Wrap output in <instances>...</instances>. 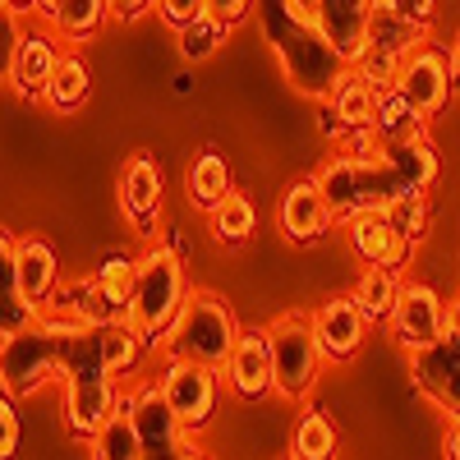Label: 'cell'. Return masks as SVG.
<instances>
[{"label":"cell","instance_id":"6da1fadb","mask_svg":"<svg viewBox=\"0 0 460 460\" xmlns=\"http://www.w3.org/2000/svg\"><path fill=\"white\" fill-rule=\"evenodd\" d=\"M253 19H258V32L262 42L272 47L286 84L314 102H327V93L336 88V79L350 65L336 56V47L323 37L314 10L304 0H258L253 5Z\"/></svg>","mask_w":460,"mask_h":460},{"label":"cell","instance_id":"7a4b0ae2","mask_svg":"<svg viewBox=\"0 0 460 460\" xmlns=\"http://www.w3.org/2000/svg\"><path fill=\"white\" fill-rule=\"evenodd\" d=\"M60 377H65V429L74 442H93L115 414V382L102 359V327L69 323L60 336Z\"/></svg>","mask_w":460,"mask_h":460},{"label":"cell","instance_id":"3957f363","mask_svg":"<svg viewBox=\"0 0 460 460\" xmlns=\"http://www.w3.org/2000/svg\"><path fill=\"white\" fill-rule=\"evenodd\" d=\"M189 277H184V258L175 244H152L138 258V272H134V290L125 304V323L152 345H162V336L171 332L175 314L184 309L189 299Z\"/></svg>","mask_w":460,"mask_h":460},{"label":"cell","instance_id":"277c9868","mask_svg":"<svg viewBox=\"0 0 460 460\" xmlns=\"http://www.w3.org/2000/svg\"><path fill=\"white\" fill-rule=\"evenodd\" d=\"M318 189H323V199L332 208V221L345 226V221H355L364 212H382L396 194H405V184L401 175L387 166V157H364V152H350V147H341L332 152V157L323 162V171L314 175Z\"/></svg>","mask_w":460,"mask_h":460},{"label":"cell","instance_id":"5b68a950","mask_svg":"<svg viewBox=\"0 0 460 460\" xmlns=\"http://www.w3.org/2000/svg\"><path fill=\"white\" fill-rule=\"evenodd\" d=\"M240 318L235 309L217 295V290H189L184 309L175 314L171 332L162 336V350L166 359H184V364H203V368H226L230 350H235L240 341Z\"/></svg>","mask_w":460,"mask_h":460},{"label":"cell","instance_id":"8992f818","mask_svg":"<svg viewBox=\"0 0 460 460\" xmlns=\"http://www.w3.org/2000/svg\"><path fill=\"white\" fill-rule=\"evenodd\" d=\"M69 323H79V318L47 304L32 327H23L5 341V350H0V387L14 401L42 392L51 377H60V336Z\"/></svg>","mask_w":460,"mask_h":460},{"label":"cell","instance_id":"52a82bcc","mask_svg":"<svg viewBox=\"0 0 460 460\" xmlns=\"http://www.w3.org/2000/svg\"><path fill=\"white\" fill-rule=\"evenodd\" d=\"M267 332V350H272V382H277V396L286 401H309V392L318 387V373H323V345L314 336V314L290 309L277 314L272 323L262 327Z\"/></svg>","mask_w":460,"mask_h":460},{"label":"cell","instance_id":"ba28073f","mask_svg":"<svg viewBox=\"0 0 460 460\" xmlns=\"http://www.w3.org/2000/svg\"><path fill=\"white\" fill-rule=\"evenodd\" d=\"M134 433H138V460H199L203 456L194 433L166 405L157 382L134 392Z\"/></svg>","mask_w":460,"mask_h":460},{"label":"cell","instance_id":"9c48e42d","mask_svg":"<svg viewBox=\"0 0 460 460\" xmlns=\"http://www.w3.org/2000/svg\"><path fill=\"white\" fill-rule=\"evenodd\" d=\"M396 93L414 106L419 120H438V115L451 106V97H456V88H451V51L438 47L433 37H429V42H419L401 60Z\"/></svg>","mask_w":460,"mask_h":460},{"label":"cell","instance_id":"30bf717a","mask_svg":"<svg viewBox=\"0 0 460 460\" xmlns=\"http://www.w3.org/2000/svg\"><path fill=\"white\" fill-rule=\"evenodd\" d=\"M157 387H162L166 405L175 410V419H180V424L194 433V438L217 419V405H221V373H217V368L184 364V359H166Z\"/></svg>","mask_w":460,"mask_h":460},{"label":"cell","instance_id":"8fae6325","mask_svg":"<svg viewBox=\"0 0 460 460\" xmlns=\"http://www.w3.org/2000/svg\"><path fill=\"white\" fill-rule=\"evenodd\" d=\"M410 382H414V392L424 401H433L442 414L460 419V336L447 332L433 345H424V350H414L410 355Z\"/></svg>","mask_w":460,"mask_h":460},{"label":"cell","instance_id":"7c38bea8","mask_svg":"<svg viewBox=\"0 0 460 460\" xmlns=\"http://www.w3.org/2000/svg\"><path fill=\"white\" fill-rule=\"evenodd\" d=\"M387 327H392V341L405 355L424 350V345H433L438 336H447V299L429 281H405Z\"/></svg>","mask_w":460,"mask_h":460},{"label":"cell","instance_id":"4fadbf2b","mask_svg":"<svg viewBox=\"0 0 460 460\" xmlns=\"http://www.w3.org/2000/svg\"><path fill=\"white\" fill-rule=\"evenodd\" d=\"M277 226H281V235L290 240V244H323L327 235H332V208H327V199H323V189H318V180L309 175V180H295L286 194H281V203H277Z\"/></svg>","mask_w":460,"mask_h":460},{"label":"cell","instance_id":"5bb4252c","mask_svg":"<svg viewBox=\"0 0 460 460\" xmlns=\"http://www.w3.org/2000/svg\"><path fill=\"white\" fill-rule=\"evenodd\" d=\"M314 336L323 345V359L332 364H350L364 350V336H368V318L359 314V304L350 295H332L314 309Z\"/></svg>","mask_w":460,"mask_h":460},{"label":"cell","instance_id":"9a60e30c","mask_svg":"<svg viewBox=\"0 0 460 460\" xmlns=\"http://www.w3.org/2000/svg\"><path fill=\"white\" fill-rule=\"evenodd\" d=\"M120 208L134 226V235H157L162 221V166L152 152H134L120 171Z\"/></svg>","mask_w":460,"mask_h":460},{"label":"cell","instance_id":"2e32d148","mask_svg":"<svg viewBox=\"0 0 460 460\" xmlns=\"http://www.w3.org/2000/svg\"><path fill=\"white\" fill-rule=\"evenodd\" d=\"M221 377L230 382V392H235L240 401H262V396L277 392V382H272V350H267V332L262 327L240 332V341H235V350H230Z\"/></svg>","mask_w":460,"mask_h":460},{"label":"cell","instance_id":"e0dca14e","mask_svg":"<svg viewBox=\"0 0 460 460\" xmlns=\"http://www.w3.org/2000/svg\"><path fill=\"white\" fill-rule=\"evenodd\" d=\"M377 0H314V19L323 28V37L336 47V56L350 65L364 47H368V19H373Z\"/></svg>","mask_w":460,"mask_h":460},{"label":"cell","instance_id":"ac0fdd59","mask_svg":"<svg viewBox=\"0 0 460 460\" xmlns=\"http://www.w3.org/2000/svg\"><path fill=\"white\" fill-rule=\"evenodd\" d=\"M345 230H350V249L364 267H396L401 272V267L410 262V253H414V244L401 240L382 212H364L355 221H345Z\"/></svg>","mask_w":460,"mask_h":460},{"label":"cell","instance_id":"d6986e66","mask_svg":"<svg viewBox=\"0 0 460 460\" xmlns=\"http://www.w3.org/2000/svg\"><path fill=\"white\" fill-rule=\"evenodd\" d=\"M14 272H19V299L28 309L42 314L47 304L56 299L60 290V258L47 240H19V253H14Z\"/></svg>","mask_w":460,"mask_h":460},{"label":"cell","instance_id":"ffe728a7","mask_svg":"<svg viewBox=\"0 0 460 460\" xmlns=\"http://www.w3.org/2000/svg\"><path fill=\"white\" fill-rule=\"evenodd\" d=\"M56 65H60V42H56V37L51 32H23L19 37V51H14L10 84L28 102H47V84H51Z\"/></svg>","mask_w":460,"mask_h":460},{"label":"cell","instance_id":"44dd1931","mask_svg":"<svg viewBox=\"0 0 460 460\" xmlns=\"http://www.w3.org/2000/svg\"><path fill=\"white\" fill-rule=\"evenodd\" d=\"M184 194H189V203H194L199 212H217V203H226L230 194H235V175H230V162L221 157L217 147H208V152H199L194 162H189V171H184Z\"/></svg>","mask_w":460,"mask_h":460},{"label":"cell","instance_id":"7402d4cb","mask_svg":"<svg viewBox=\"0 0 460 460\" xmlns=\"http://www.w3.org/2000/svg\"><path fill=\"white\" fill-rule=\"evenodd\" d=\"M382 157H387V166L401 175V184L419 189V194H429V189L442 180V157H438V147L429 143V134H414L405 143L382 147Z\"/></svg>","mask_w":460,"mask_h":460},{"label":"cell","instance_id":"603a6c76","mask_svg":"<svg viewBox=\"0 0 460 460\" xmlns=\"http://www.w3.org/2000/svg\"><path fill=\"white\" fill-rule=\"evenodd\" d=\"M401 286H405V277L396 272V267H364V272H359L350 299L359 304V314L368 318V327H387L392 323Z\"/></svg>","mask_w":460,"mask_h":460},{"label":"cell","instance_id":"cb8c5ba5","mask_svg":"<svg viewBox=\"0 0 460 460\" xmlns=\"http://www.w3.org/2000/svg\"><path fill=\"white\" fill-rule=\"evenodd\" d=\"M327 106L336 111V120H341L345 138H350V134H364V129L373 125V111H377V88L364 84L355 69H345L341 79H336V88L327 93Z\"/></svg>","mask_w":460,"mask_h":460},{"label":"cell","instance_id":"d4e9b609","mask_svg":"<svg viewBox=\"0 0 460 460\" xmlns=\"http://www.w3.org/2000/svg\"><path fill=\"white\" fill-rule=\"evenodd\" d=\"M93 460H138V433H134V392L115 396V414L102 424V433L88 442Z\"/></svg>","mask_w":460,"mask_h":460},{"label":"cell","instance_id":"484cf974","mask_svg":"<svg viewBox=\"0 0 460 460\" xmlns=\"http://www.w3.org/2000/svg\"><path fill=\"white\" fill-rule=\"evenodd\" d=\"M341 433L327 410H304L290 429V460H336Z\"/></svg>","mask_w":460,"mask_h":460},{"label":"cell","instance_id":"4316f807","mask_svg":"<svg viewBox=\"0 0 460 460\" xmlns=\"http://www.w3.org/2000/svg\"><path fill=\"white\" fill-rule=\"evenodd\" d=\"M368 134L377 138V147H392V143H405L414 134H424V120H419L414 106L396 88H387V93H377V111H373Z\"/></svg>","mask_w":460,"mask_h":460},{"label":"cell","instance_id":"83f0119b","mask_svg":"<svg viewBox=\"0 0 460 460\" xmlns=\"http://www.w3.org/2000/svg\"><path fill=\"white\" fill-rule=\"evenodd\" d=\"M134 272H138V258L129 253H111L97 272H93V290L102 299L106 318H125V304H129V290H134Z\"/></svg>","mask_w":460,"mask_h":460},{"label":"cell","instance_id":"f1b7e54d","mask_svg":"<svg viewBox=\"0 0 460 460\" xmlns=\"http://www.w3.org/2000/svg\"><path fill=\"white\" fill-rule=\"evenodd\" d=\"M253 230H258V208H253L249 194H240V189H235L226 203H217V212H212V235H217V244L244 249V244L253 240Z\"/></svg>","mask_w":460,"mask_h":460},{"label":"cell","instance_id":"f546056e","mask_svg":"<svg viewBox=\"0 0 460 460\" xmlns=\"http://www.w3.org/2000/svg\"><path fill=\"white\" fill-rule=\"evenodd\" d=\"M93 93V74H88V60L84 56H60L56 74H51V84H47V102L51 111L69 115V111H79Z\"/></svg>","mask_w":460,"mask_h":460},{"label":"cell","instance_id":"4dcf8cb0","mask_svg":"<svg viewBox=\"0 0 460 460\" xmlns=\"http://www.w3.org/2000/svg\"><path fill=\"white\" fill-rule=\"evenodd\" d=\"M106 23H111L106 0H65V5L56 10V19H51V28L65 37V42H74V47L93 42Z\"/></svg>","mask_w":460,"mask_h":460},{"label":"cell","instance_id":"1f68e13d","mask_svg":"<svg viewBox=\"0 0 460 460\" xmlns=\"http://www.w3.org/2000/svg\"><path fill=\"white\" fill-rule=\"evenodd\" d=\"M143 350H147V341L125 323V318H115L102 327V359H106V373L111 377H125L143 364Z\"/></svg>","mask_w":460,"mask_h":460},{"label":"cell","instance_id":"d6a6232c","mask_svg":"<svg viewBox=\"0 0 460 460\" xmlns=\"http://www.w3.org/2000/svg\"><path fill=\"white\" fill-rule=\"evenodd\" d=\"M382 217H387L392 230H396L401 240H410V244L429 240V230H433V203H429V194H419V189L396 194L387 208H382Z\"/></svg>","mask_w":460,"mask_h":460},{"label":"cell","instance_id":"836d02e7","mask_svg":"<svg viewBox=\"0 0 460 460\" xmlns=\"http://www.w3.org/2000/svg\"><path fill=\"white\" fill-rule=\"evenodd\" d=\"M419 42H429V28H414V23H405L401 14H392L387 5H373V19H368V47L410 56Z\"/></svg>","mask_w":460,"mask_h":460},{"label":"cell","instance_id":"e575fe53","mask_svg":"<svg viewBox=\"0 0 460 460\" xmlns=\"http://www.w3.org/2000/svg\"><path fill=\"white\" fill-rule=\"evenodd\" d=\"M401 60H405V56H396V51H382V47H364V51H359V56L350 60V69L359 74L364 84H373L377 93H387V88H396Z\"/></svg>","mask_w":460,"mask_h":460},{"label":"cell","instance_id":"d590c367","mask_svg":"<svg viewBox=\"0 0 460 460\" xmlns=\"http://www.w3.org/2000/svg\"><path fill=\"white\" fill-rule=\"evenodd\" d=\"M221 37H226V28L217 23V19H208V14H199L189 28H180V56L184 60H208L217 47H221Z\"/></svg>","mask_w":460,"mask_h":460},{"label":"cell","instance_id":"8d00e7d4","mask_svg":"<svg viewBox=\"0 0 460 460\" xmlns=\"http://www.w3.org/2000/svg\"><path fill=\"white\" fill-rule=\"evenodd\" d=\"M19 438H23V429H19L14 396L0 387V460H14L19 456Z\"/></svg>","mask_w":460,"mask_h":460},{"label":"cell","instance_id":"74e56055","mask_svg":"<svg viewBox=\"0 0 460 460\" xmlns=\"http://www.w3.org/2000/svg\"><path fill=\"white\" fill-rule=\"evenodd\" d=\"M253 5H258V0H203V14L217 19V23L230 32V28H240V23L253 14Z\"/></svg>","mask_w":460,"mask_h":460},{"label":"cell","instance_id":"f35d334b","mask_svg":"<svg viewBox=\"0 0 460 460\" xmlns=\"http://www.w3.org/2000/svg\"><path fill=\"white\" fill-rule=\"evenodd\" d=\"M377 5H387L392 14H401L414 28H433V19H438V0H377Z\"/></svg>","mask_w":460,"mask_h":460},{"label":"cell","instance_id":"ab89813d","mask_svg":"<svg viewBox=\"0 0 460 460\" xmlns=\"http://www.w3.org/2000/svg\"><path fill=\"white\" fill-rule=\"evenodd\" d=\"M19 14L10 10H0V79H10V69H14V51H19Z\"/></svg>","mask_w":460,"mask_h":460},{"label":"cell","instance_id":"60d3db41","mask_svg":"<svg viewBox=\"0 0 460 460\" xmlns=\"http://www.w3.org/2000/svg\"><path fill=\"white\" fill-rule=\"evenodd\" d=\"M157 14H162V23L166 28H189L199 14H203V0H157Z\"/></svg>","mask_w":460,"mask_h":460},{"label":"cell","instance_id":"b9f144b4","mask_svg":"<svg viewBox=\"0 0 460 460\" xmlns=\"http://www.w3.org/2000/svg\"><path fill=\"white\" fill-rule=\"evenodd\" d=\"M157 0H106V10H111V19L115 23H134L138 14H147Z\"/></svg>","mask_w":460,"mask_h":460},{"label":"cell","instance_id":"7bdbcfd3","mask_svg":"<svg viewBox=\"0 0 460 460\" xmlns=\"http://www.w3.org/2000/svg\"><path fill=\"white\" fill-rule=\"evenodd\" d=\"M442 456H447V460H460V419H451V429H447V438H442Z\"/></svg>","mask_w":460,"mask_h":460},{"label":"cell","instance_id":"ee69618b","mask_svg":"<svg viewBox=\"0 0 460 460\" xmlns=\"http://www.w3.org/2000/svg\"><path fill=\"white\" fill-rule=\"evenodd\" d=\"M323 134H327L332 143H336V138H345V129H341V120H336V111H332L327 102H323Z\"/></svg>","mask_w":460,"mask_h":460},{"label":"cell","instance_id":"f6af8a7d","mask_svg":"<svg viewBox=\"0 0 460 460\" xmlns=\"http://www.w3.org/2000/svg\"><path fill=\"white\" fill-rule=\"evenodd\" d=\"M447 332H456V336H460V290H456V299L447 304Z\"/></svg>","mask_w":460,"mask_h":460},{"label":"cell","instance_id":"bcb514c9","mask_svg":"<svg viewBox=\"0 0 460 460\" xmlns=\"http://www.w3.org/2000/svg\"><path fill=\"white\" fill-rule=\"evenodd\" d=\"M451 88L460 93V37L451 42Z\"/></svg>","mask_w":460,"mask_h":460},{"label":"cell","instance_id":"7dc6e473","mask_svg":"<svg viewBox=\"0 0 460 460\" xmlns=\"http://www.w3.org/2000/svg\"><path fill=\"white\" fill-rule=\"evenodd\" d=\"M10 14H37V0H5Z\"/></svg>","mask_w":460,"mask_h":460},{"label":"cell","instance_id":"c3c4849f","mask_svg":"<svg viewBox=\"0 0 460 460\" xmlns=\"http://www.w3.org/2000/svg\"><path fill=\"white\" fill-rule=\"evenodd\" d=\"M65 5V0H37V14H47V19H56V10Z\"/></svg>","mask_w":460,"mask_h":460},{"label":"cell","instance_id":"681fc988","mask_svg":"<svg viewBox=\"0 0 460 460\" xmlns=\"http://www.w3.org/2000/svg\"><path fill=\"white\" fill-rule=\"evenodd\" d=\"M171 84H175V93H180V97H184L189 88H194V79H189V74H175V79H171Z\"/></svg>","mask_w":460,"mask_h":460},{"label":"cell","instance_id":"f907efd6","mask_svg":"<svg viewBox=\"0 0 460 460\" xmlns=\"http://www.w3.org/2000/svg\"><path fill=\"white\" fill-rule=\"evenodd\" d=\"M5 341H10V332H5V327H0V350H5Z\"/></svg>","mask_w":460,"mask_h":460},{"label":"cell","instance_id":"816d5d0a","mask_svg":"<svg viewBox=\"0 0 460 460\" xmlns=\"http://www.w3.org/2000/svg\"><path fill=\"white\" fill-rule=\"evenodd\" d=\"M304 5H314V0H304Z\"/></svg>","mask_w":460,"mask_h":460},{"label":"cell","instance_id":"f5cc1de1","mask_svg":"<svg viewBox=\"0 0 460 460\" xmlns=\"http://www.w3.org/2000/svg\"><path fill=\"white\" fill-rule=\"evenodd\" d=\"M199 460H208V456H199Z\"/></svg>","mask_w":460,"mask_h":460},{"label":"cell","instance_id":"db71d44e","mask_svg":"<svg viewBox=\"0 0 460 460\" xmlns=\"http://www.w3.org/2000/svg\"><path fill=\"white\" fill-rule=\"evenodd\" d=\"M286 460H290V456H286Z\"/></svg>","mask_w":460,"mask_h":460}]
</instances>
